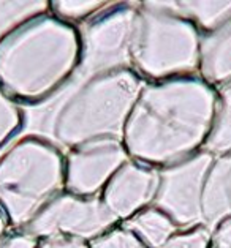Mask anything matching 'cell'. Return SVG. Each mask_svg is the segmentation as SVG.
Masks as SVG:
<instances>
[{"mask_svg":"<svg viewBox=\"0 0 231 248\" xmlns=\"http://www.w3.org/2000/svg\"><path fill=\"white\" fill-rule=\"evenodd\" d=\"M215 111V89L198 75L146 82L127 120L130 158L163 168L204 147Z\"/></svg>","mask_w":231,"mask_h":248,"instance_id":"6da1fadb","label":"cell"},{"mask_svg":"<svg viewBox=\"0 0 231 248\" xmlns=\"http://www.w3.org/2000/svg\"><path fill=\"white\" fill-rule=\"evenodd\" d=\"M80 63V37L50 11L0 43V89L24 108L43 105L68 86Z\"/></svg>","mask_w":231,"mask_h":248,"instance_id":"7a4b0ae2","label":"cell"},{"mask_svg":"<svg viewBox=\"0 0 231 248\" xmlns=\"http://www.w3.org/2000/svg\"><path fill=\"white\" fill-rule=\"evenodd\" d=\"M146 81L133 70L70 82L48 120V139L66 152L95 139L122 141L127 120Z\"/></svg>","mask_w":231,"mask_h":248,"instance_id":"3957f363","label":"cell"},{"mask_svg":"<svg viewBox=\"0 0 231 248\" xmlns=\"http://www.w3.org/2000/svg\"><path fill=\"white\" fill-rule=\"evenodd\" d=\"M65 190V155L46 136L26 135L0 155V209L15 229Z\"/></svg>","mask_w":231,"mask_h":248,"instance_id":"277c9868","label":"cell"},{"mask_svg":"<svg viewBox=\"0 0 231 248\" xmlns=\"http://www.w3.org/2000/svg\"><path fill=\"white\" fill-rule=\"evenodd\" d=\"M199 35L174 10L173 0L138 2L132 70L146 82L198 75Z\"/></svg>","mask_w":231,"mask_h":248,"instance_id":"5b68a950","label":"cell"},{"mask_svg":"<svg viewBox=\"0 0 231 248\" xmlns=\"http://www.w3.org/2000/svg\"><path fill=\"white\" fill-rule=\"evenodd\" d=\"M138 2L109 0L105 8L76 26L80 63L71 82L86 78L132 70V43Z\"/></svg>","mask_w":231,"mask_h":248,"instance_id":"8992f818","label":"cell"},{"mask_svg":"<svg viewBox=\"0 0 231 248\" xmlns=\"http://www.w3.org/2000/svg\"><path fill=\"white\" fill-rule=\"evenodd\" d=\"M117 223L119 220L108 210L100 196H76L64 190L54 196L22 231L38 240L51 235H68L92 242Z\"/></svg>","mask_w":231,"mask_h":248,"instance_id":"52a82bcc","label":"cell"},{"mask_svg":"<svg viewBox=\"0 0 231 248\" xmlns=\"http://www.w3.org/2000/svg\"><path fill=\"white\" fill-rule=\"evenodd\" d=\"M214 155L199 150L188 158L159 168V188L152 205L181 231L203 226V191Z\"/></svg>","mask_w":231,"mask_h":248,"instance_id":"ba28073f","label":"cell"},{"mask_svg":"<svg viewBox=\"0 0 231 248\" xmlns=\"http://www.w3.org/2000/svg\"><path fill=\"white\" fill-rule=\"evenodd\" d=\"M65 191L76 196H100L116 171L130 160L120 139H95L64 152Z\"/></svg>","mask_w":231,"mask_h":248,"instance_id":"9c48e42d","label":"cell"},{"mask_svg":"<svg viewBox=\"0 0 231 248\" xmlns=\"http://www.w3.org/2000/svg\"><path fill=\"white\" fill-rule=\"evenodd\" d=\"M157 188L159 168L130 158L109 179L100 193V198L116 218L125 221L152 205Z\"/></svg>","mask_w":231,"mask_h":248,"instance_id":"30bf717a","label":"cell"},{"mask_svg":"<svg viewBox=\"0 0 231 248\" xmlns=\"http://www.w3.org/2000/svg\"><path fill=\"white\" fill-rule=\"evenodd\" d=\"M231 217V152L214 155L203 191V226L214 228Z\"/></svg>","mask_w":231,"mask_h":248,"instance_id":"8fae6325","label":"cell"},{"mask_svg":"<svg viewBox=\"0 0 231 248\" xmlns=\"http://www.w3.org/2000/svg\"><path fill=\"white\" fill-rule=\"evenodd\" d=\"M198 76L214 89L231 81V17L212 32L199 35Z\"/></svg>","mask_w":231,"mask_h":248,"instance_id":"7c38bea8","label":"cell"},{"mask_svg":"<svg viewBox=\"0 0 231 248\" xmlns=\"http://www.w3.org/2000/svg\"><path fill=\"white\" fill-rule=\"evenodd\" d=\"M120 226L135 234L148 248H162L174 234L181 231L166 214L154 205L138 212L129 220L122 221Z\"/></svg>","mask_w":231,"mask_h":248,"instance_id":"4fadbf2b","label":"cell"},{"mask_svg":"<svg viewBox=\"0 0 231 248\" xmlns=\"http://www.w3.org/2000/svg\"><path fill=\"white\" fill-rule=\"evenodd\" d=\"M203 150L212 155L231 152V81L215 87L214 122Z\"/></svg>","mask_w":231,"mask_h":248,"instance_id":"5bb4252c","label":"cell"},{"mask_svg":"<svg viewBox=\"0 0 231 248\" xmlns=\"http://www.w3.org/2000/svg\"><path fill=\"white\" fill-rule=\"evenodd\" d=\"M173 7L181 16L190 21L199 33H208L220 27L231 17V0L227 2H198V0H181Z\"/></svg>","mask_w":231,"mask_h":248,"instance_id":"9a60e30c","label":"cell"},{"mask_svg":"<svg viewBox=\"0 0 231 248\" xmlns=\"http://www.w3.org/2000/svg\"><path fill=\"white\" fill-rule=\"evenodd\" d=\"M48 11V0H0V43L22 22Z\"/></svg>","mask_w":231,"mask_h":248,"instance_id":"2e32d148","label":"cell"},{"mask_svg":"<svg viewBox=\"0 0 231 248\" xmlns=\"http://www.w3.org/2000/svg\"><path fill=\"white\" fill-rule=\"evenodd\" d=\"M109 0H52L50 2V13L76 27L105 8Z\"/></svg>","mask_w":231,"mask_h":248,"instance_id":"e0dca14e","label":"cell"},{"mask_svg":"<svg viewBox=\"0 0 231 248\" xmlns=\"http://www.w3.org/2000/svg\"><path fill=\"white\" fill-rule=\"evenodd\" d=\"M26 124V111L0 89V150L8 146Z\"/></svg>","mask_w":231,"mask_h":248,"instance_id":"ac0fdd59","label":"cell"},{"mask_svg":"<svg viewBox=\"0 0 231 248\" xmlns=\"http://www.w3.org/2000/svg\"><path fill=\"white\" fill-rule=\"evenodd\" d=\"M89 248H148L135 234L122 226H114L95 240L89 242Z\"/></svg>","mask_w":231,"mask_h":248,"instance_id":"d6986e66","label":"cell"},{"mask_svg":"<svg viewBox=\"0 0 231 248\" xmlns=\"http://www.w3.org/2000/svg\"><path fill=\"white\" fill-rule=\"evenodd\" d=\"M162 248H211V231L204 226L174 234Z\"/></svg>","mask_w":231,"mask_h":248,"instance_id":"ffe728a7","label":"cell"},{"mask_svg":"<svg viewBox=\"0 0 231 248\" xmlns=\"http://www.w3.org/2000/svg\"><path fill=\"white\" fill-rule=\"evenodd\" d=\"M38 239L24 232L22 229H16V232L5 234L0 239V248H36Z\"/></svg>","mask_w":231,"mask_h":248,"instance_id":"44dd1931","label":"cell"},{"mask_svg":"<svg viewBox=\"0 0 231 248\" xmlns=\"http://www.w3.org/2000/svg\"><path fill=\"white\" fill-rule=\"evenodd\" d=\"M36 248H89V242L68 235H51L40 239Z\"/></svg>","mask_w":231,"mask_h":248,"instance_id":"7402d4cb","label":"cell"},{"mask_svg":"<svg viewBox=\"0 0 231 248\" xmlns=\"http://www.w3.org/2000/svg\"><path fill=\"white\" fill-rule=\"evenodd\" d=\"M211 247L231 248V217L218 223L211 232Z\"/></svg>","mask_w":231,"mask_h":248,"instance_id":"603a6c76","label":"cell"},{"mask_svg":"<svg viewBox=\"0 0 231 248\" xmlns=\"http://www.w3.org/2000/svg\"><path fill=\"white\" fill-rule=\"evenodd\" d=\"M8 226H10V223H8L7 215H5L3 210L0 209V239L8 232Z\"/></svg>","mask_w":231,"mask_h":248,"instance_id":"cb8c5ba5","label":"cell"},{"mask_svg":"<svg viewBox=\"0 0 231 248\" xmlns=\"http://www.w3.org/2000/svg\"><path fill=\"white\" fill-rule=\"evenodd\" d=\"M211 248H214V247H211Z\"/></svg>","mask_w":231,"mask_h":248,"instance_id":"d4e9b609","label":"cell"}]
</instances>
